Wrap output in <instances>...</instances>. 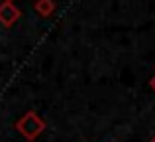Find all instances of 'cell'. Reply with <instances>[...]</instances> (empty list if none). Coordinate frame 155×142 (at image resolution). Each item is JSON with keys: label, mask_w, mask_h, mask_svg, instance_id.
<instances>
[{"label": "cell", "mask_w": 155, "mask_h": 142, "mask_svg": "<svg viewBox=\"0 0 155 142\" xmlns=\"http://www.w3.org/2000/svg\"><path fill=\"white\" fill-rule=\"evenodd\" d=\"M34 10L38 12L39 16L47 18V16H51L53 12H55V0H38V2L34 4Z\"/></svg>", "instance_id": "cell-3"}, {"label": "cell", "mask_w": 155, "mask_h": 142, "mask_svg": "<svg viewBox=\"0 0 155 142\" xmlns=\"http://www.w3.org/2000/svg\"><path fill=\"white\" fill-rule=\"evenodd\" d=\"M20 18V10L14 6L12 2H2L0 4V24L2 26H12V24H16Z\"/></svg>", "instance_id": "cell-2"}, {"label": "cell", "mask_w": 155, "mask_h": 142, "mask_svg": "<svg viewBox=\"0 0 155 142\" xmlns=\"http://www.w3.org/2000/svg\"><path fill=\"white\" fill-rule=\"evenodd\" d=\"M149 142H155V136H153V138H151V140H149Z\"/></svg>", "instance_id": "cell-5"}, {"label": "cell", "mask_w": 155, "mask_h": 142, "mask_svg": "<svg viewBox=\"0 0 155 142\" xmlns=\"http://www.w3.org/2000/svg\"><path fill=\"white\" fill-rule=\"evenodd\" d=\"M16 128H18V132H20V134H22L26 140L34 142L43 130H45V123H43V120L39 119V116L35 115L34 111H28L26 115H24L22 119L16 123Z\"/></svg>", "instance_id": "cell-1"}, {"label": "cell", "mask_w": 155, "mask_h": 142, "mask_svg": "<svg viewBox=\"0 0 155 142\" xmlns=\"http://www.w3.org/2000/svg\"><path fill=\"white\" fill-rule=\"evenodd\" d=\"M4 2H12V0H4Z\"/></svg>", "instance_id": "cell-6"}, {"label": "cell", "mask_w": 155, "mask_h": 142, "mask_svg": "<svg viewBox=\"0 0 155 142\" xmlns=\"http://www.w3.org/2000/svg\"><path fill=\"white\" fill-rule=\"evenodd\" d=\"M149 85H151V89H153V91H155V75L151 77V79H149Z\"/></svg>", "instance_id": "cell-4"}]
</instances>
